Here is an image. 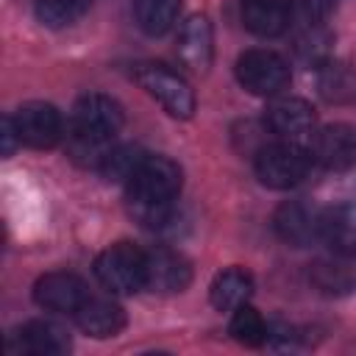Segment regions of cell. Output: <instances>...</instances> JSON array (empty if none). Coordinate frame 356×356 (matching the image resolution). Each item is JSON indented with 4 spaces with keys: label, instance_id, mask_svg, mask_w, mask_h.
Wrapping results in <instances>:
<instances>
[{
    "label": "cell",
    "instance_id": "cell-1",
    "mask_svg": "<svg viewBox=\"0 0 356 356\" xmlns=\"http://www.w3.org/2000/svg\"><path fill=\"white\" fill-rule=\"evenodd\" d=\"M181 192V170L167 156H147L139 161L125 184L128 211L145 228H167L175 220V200Z\"/></svg>",
    "mask_w": 356,
    "mask_h": 356
},
{
    "label": "cell",
    "instance_id": "cell-2",
    "mask_svg": "<svg viewBox=\"0 0 356 356\" xmlns=\"http://www.w3.org/2000/svg\"><path fill=\"white\" fill-rule=\"evenodd\" d=\"M312 167V156L306 147L292 142L261 145L256 153V175L270 189H292L298 186Z\"/></svg>",
    "mask_w": 356,
    "mask_h": 356
},
{
    "label": "cell",
    "instance_id": "cell-3",
    "mask_svg": "<svg viewBox=\"0 0 356 356\" xmlns=\"http://www.w3.org/2000/svg\"><path fill=\"white\" fill-rule=\"evenodd\" d=\"M136 83L153 97L161 103V108L178 120H186L192 117L195 111V92L192 86L186 83L184 75H178L175 70L164 67V64H156V61H145V64H136Z\"/></svg>",
    "mask_w": 356,
    "mask_h": 356
},
{
    "label": "cell",
    "instance_id": "cell-4",
    "mask_svg": "<svg viewBox=\"0 0 356 356\" xmlns=\"http://www.w3.org/2000/svg\"><path fill=\"white\" fill-rule=\"evenodd\" d=\"M97 281L114 295H134L145 286V250L117 242L95 259Z\"/></svg>",
    "mask_w": 356,
    "mask_h": 356
},
{
    "label": "cell",
    "instance_id": "cell-5",
    "mask_svg": "<svg viewBox=\"0 0 356 356\" xmlns=\"http://www.w3.org/2000/svg\"><path fill=\"white\" fill-rule=\"evenodd\" d=\"M264 125L270 134H275L281 142H292V145H312L314 134H317V120L314 111L306 100L300 97H289V95H275L273 103L264 111Z\"/></svg>",
    "mask_w": 356,
    "mask_h": 356
},
{
    "label": "cell",
    "instance_id": "cell-6",
    "mask_svg": "<svg viewBox=\"0 0 356 356\" xmlns=\"http://www.w3.org/2000/svg\"><path fill=\"white\" fill-rule=\"evenodd\" d=\"M239 83L259 97H275L289 83V64L273 50H245L236 58Z\"/></svg>",
    "mask_w": 356,
    "mask_h": 356
},
{
    "label": "cell",
    "instance_id": "cell-7",
    "mask_svg": "<svg viewBox=\"0 0 356 356\" xmlns=\"http://www.w3.org/2000/svg\"><path fill=\"white\" fill-rule=\"evenodd\" d=\"M11 120H14L19 145H28L36 150H47V147L58 145L67 134L61 111L50 103H42V100H31V103L19 106L11 114Z\"/></svg>",
    "mask_w": 356,
    "mask_h": 356
},
{
    "label": "cell",
    "instance_id": "cell-8",
    "mask_svg": "<svg viewBox=\"0 0 356 356\" xmlns=\"http://www.w3.org/2000/svg\"><path fill=\"white\" fill-rule=\"evenodd\" d=\"M122 128V106L100 92H89L75 100L70 125L67 131L89 134V136H103V139H117V131Z\"/></svg>",
    "mask_w": 356,
    "mask_h": 356
},
{
    "label": "cell",
    "instance_id": "cell-9",
    "mask_svg": "<svg viewBox=\"0 0 356 356\" xmlns=\"http://www.w3.org/2000/svg\"><path fill=\"white\" fill-rule=\"evenodd\" d=\"M86 298H89L86 281H83L81 275L70 273V270L44 273V275L33 284V300H36L44 312L75 314Z\"/></svg>",
    "mask_w": 356,
    "mask_h": 356
},
{
    "label": "cell",
    "instance_id": "cell-10",
    "mask_svg": "<svg viewBox=\"0 0 356 356\" xmlns=\"http://www.w3.org/2000/svg\"><path fill=\"white\" fill-rule=\"evenodd\" d=\"M192 281L189 261L170 248L145 250V289L159 295H175L184 292Z\"/></svg>",
    "mask_w": 356,
    "mask_h": 356
},
{
    "label": "cell",
    "instance_id": "cell-11",
    "mask_svg": "<svg viewBox=\"0 0 356 356\" xmlns=\"http://www.w3.org/2000/svg\"><path fill=\"white\" fill-rule=\"evenodd\" d=\"M312 159L331 172L350 170L356 164V128L348 122L323 125L312 139Z\"/></svg>",
    "mask_w": 356,
    "mask_h": 356
},
{
    "label": "cell",
    "instance_id": "cell-12",
    "mask_svg": "<svg viewBox=\"0 0 356 356\" xmlns=\"http://www.w3.org/2000/svg\"><path fill=\"white\" fill-rule=\"evenodd\" d=\"M320 220H323V209L312 206L309 200H286L275 209L273 228L286 245L306 248L314 239H320Z\"/></svg>",
    "mask_w": 356,
    "mask_h": 356
},
{
    "label": "cell",
    "instance_id": "cell-13",
    "mask_svg": "<svg viewBox=\"0 0 356 356\" xmlns=\"http://www.w3.org/2000/svg\"><path fill=\"white\" fill-rule=\"evenodd\" d=\"M211 56H214L211 22L203 14L186 17L181 31H178V58L184 61V67L203 72V70H209Z\"/></svg>",
    "mask_w": 356,
    "mask_h": 356
},
{
    "label": "cell",
    "instance_id": "cell-14",
    "mask_svg": "<svg viewBox=\"0 0 356 356\" xmlns=\"http://www.w3.org/2000/svg\"><path fill=\"white\" fill-rule=\"evenodd\" d=\"M239 17L250 33L261 39H275L289 28L292 6L289 0H242Z\"/></svg>",
    "mask_w": 356,
    "mask_h": 356
},
{
    "label": "cell",
    "instance_id": "cell-15",
    "mask_svg": "<svg viewBox=\"0 0 356 356\" xmlns=\"http://www.w3.org/2000/svg\"><path fill=\"white\" fill-rule=\"evenodd\" d=\"M320 239L331 253L356 259V203H337L323 209Z\"/></svg>",
    "mask_w": 356,
    "mask_h": 356
},
{
    "label": "cell",
    "instance_id": "cell-16",
    "mask_svg": "<svg viewBox=\"0 0 356 356\" xmlns=\"http://www.w3.org/2000/svg\"><path fill=\"white\" fill-rule=\"evenodd\" d=\"M78 328L89 337H97V339H106V337H114L125 328V312L117 300L111 298H97V295H89L81 309L72 314Z\"/></svg>",
    "mask_w": 356,
    "mask_h": 356
},
{
    "label": "cell",
    "instance_id": "cell-17",
    "mask_svg": "<svg viewBox=\"0 0 356 356\" xmlns=\"http://www.w3.org/2000/svg\"><path fill=\"white\" fill-rule=\"evenodd\" d=\"M11 348L31 356H58L70 350V337L50 320H31L17 334H11Z\"/></svg>",
    "mask_w": 356,
    "mask_h": 356
},
{
    "label": "cell",
    "instance_id": "cell-18",
    "mask_svg": "<svg viewBox=\"0 0 356 356\" xmlns=\"http://www.w3.org/2000/svg\"><path fill=\"white\" fill-rule=\"evenodd\" d=\"M309 281L317 292L328 295V298H339L356 289V267L350 264L348 256H337L331 253L328 259H317L309 267Z\"/></svg>",
    "mask_w": 356,
    "mask_h": 356
},
{
    "label": "cell",
    "instance_id": "cell-19",
    "mask_svg": "<svg viewBox=\"0 0 356 356\" xmlns=\"http://www.w3.org/2000/svg\"><path fill=\"white\" fill-rule=\"evenodd\" d=\"M250 292H253V275L248 270H242V267H228V270L217 273L211 286H209L211 306L220 309V312L239 309L242 303H248Z\"/></svg>",
    "mask_w": 356,
    "mask_h": 356
},
{
    "label": "cell",
    "instance_id": "cell-20",
    "mask_svg": "<svg viewBox=\"0 0 356 356\" xmlns=\"http://www.w3.org/2000/svg\"><path fill=\"white\" fill-rule=\"evenodd\" d=\"M178 11H181V0H136L134 3L136 25L147 36H164L178 22Z\"/></svg>",
    "mask_w": 356,
    "mask_h": 356
},
{
    "label": "cell",
    "instance_id": "cell-21",
    "mask_svg": "<svg viewBox=\"0 0 356 356\" xmlns=\"http://www.w3.org/2000/svg\"><path fill=\"white\" fill-rule=\"evenodd\" d=\"M231 337L242 345H250V348H259V345H267V334H270V323L248 303H242L239 309H234V317H231Z\"/></svg>",
    "mask_w": 356,
    "mask_h": 356
},
{
    "label": "cell",
    "instance_id": "cell-22",
    "mask_svg": "<svg viewBox=\"0 0 356 356\" xmlns=\"http://www.w3.org/2000/svg\"><path fill=\"white\" fill-rule=\"evenodd\" d=\"M320 92L328 100H350L356 97V75L345 67V64H334L325 61L320 70Z\"/></svg>",
    "mask_w": 356,
    "mask_h": 356
},
{
    "label": "cell",
    "instance_id": "cell-23",
    "mask_svg": "<svg viewBox=\"0 0 356 356\" xmlns=\"http://www.w3.org/2000/svg\"><path fill=\"white\" fill-rule=\"evenodd\" d=\"M86 8H89V0H36V17L47 28H67Z\"/></svg>",
    "mask_w": 356,
    "mask_h": 356
},
{
    "label": "cell",
    "instance_id": "cell-24",
    "mask_svg": "<svg viewBox=\"0 0 356 356\" xmlns=\"http://www.w3.org/2000/svg\"><path fill=\"white\" fill-rule=\"evenodd\" d=\"M145 159V153L136 145H117L111 150V156L106 159V164L100 167V175L108 181H120L128 184V178L134 175V170L139 167V161Z\"/></svg>",
    "mask_w": 356,
    "mask_h": 356
},
{
    "label": "cell",
    "instance_id": "cell-25",
    "mask_svg": "<svg viewBox=\"0 0 356 356\" xmlns=\"http://www.w3.org/2000/svg\"><path fill=\"white\" fill-rule=\"evenodd\" d=\"M328 44H331V36H328V31L323 28V22H317V25H303V31L298 33V39H295V50H298V56L303 58V61H314V64H325V58H328Z\"/></svg>",
    "mask_w": 356,
    "mask_h": 356
},
{
    "label": "cell",
    "instance_id": "cell-26",
    "mask_svg": "<svg viewBox=\"0 0 356 356\" xmlns=\"http://www.w3.org/2000/svg\"><path fill=\"white\" fill-rule=\"evenodd\" d=\"M292 11L298 14V19L303 25H317V22H325L331 8H334V0H289Z\"/></svg>",
    "mask_w": 356,
    "mask_h": 356
},
{
    "label": "cell",
    "instance_id": "cell-27",
    "mask_svg": "<svg viewBox=\"0 0 356 356\" xmlns=\"http://www.w3.org/2000/svg\"><path fill=\"white\" fill-rule=\"evenodd\" d=\"M17 142H19V136H17L14 120H11V117H6V120H3V156H11V153H14V147H17Z\"/></svg>",
    "mask_w": 356,
    "mask_h": 356
}]
</instances>
